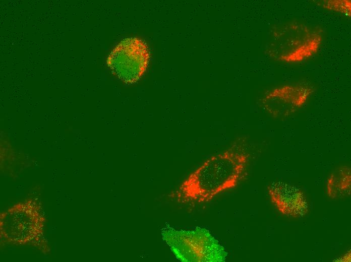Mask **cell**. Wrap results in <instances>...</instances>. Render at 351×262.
<instances>
[{"instance_id": "6da1fadb", "label": "cell", "mask_w": 351, "mask_h": 262, "mask_svg": "<svg viewBox=\"0 0 351 262\" xmlns=\"http://www.w3.org/2000/svg\"><path fill=\"white\" fill-rule=\"evenodd\" d=\"M249 159L246 138L238 137L227 149L209 157L192 172L174 196L183 203L208 202L237 186Z\"/></svg>"}, {"instance_id": "7a4b0ae2", "label": "cell", "mask_w": 351, "mask_h": 262, "mask_svg": "<svg viewBox=\"0 0 351 262\" xmlns=\"http://www.w3.org/2000/svg\"><path fill=\"white\" fill-rule=\"evenodd\" d=\"M45 222L35 200L18 202L0 214L1 243L31 246L47 254L50 249L44 235Z\"/></svg>"}, {"instance_id": "3957f363", "label": "cell", "mask_w": 351, "mask_h": 262, "mask_svg": "<svg viewBox=\"0 0 351 262\" xmlns=\"http://www.w3.org/2000/svg\"><path fill=\"white\" fill-rule=\"evenodd\" d=\"M322 42L320 31L304 23L292 21L273 30L267 51L277 61L296 63L317 53Z\"/></svg>"}, {"instance_id": "277c9868", "label": "cell", "mask_w": 351, "mask_h": 262, "mask_svg": "<svg viewBox=\"0 0 351 262\" xmlns=\"http://www.w3.org/2000/svg\"><path fill=\"white\" fill-rule=\"evenodd\" d=\"M162 236L176 257L182 261L221 262L227 256L224 247L204 228L168 229L162 233Z\"/></svg>"}, {"instance_id": "5b68a950", "label": "cell", "mask_w": 351, "mask_h": 262, "mask_svg": "<svg viewBox=\"0 0 351 262\" xmlns=\"http://www.w3.org/2000/svg\"><path fill=\"white\" fill-rule=\"evenodd\" d=\"M149 59L147 46L141 39L129 38L122 41L111 53L107 63L123 82H137L145 72Z\"/></svg>"}, {"instance_id": "8992f818", "label": "cell", "mask_w": 351, "mask_h": 262, "mask_svg": "<svg viewBox=\"0 0 351 262\" xmlns=\"http://www.w3.org/2000/svg\"><path fill=\"white\" fill-rule=\"evenodd\" d=\"M313 92V87L308 84L284 85L267 92L261 103L273 117H286L301 108Z\"/></svg>"}, {"instance_id": "52a82bcc", "label": "cell", "mask_w": 351, "mask_h": 262, "mask_svg": "<svg viewBox=\"0 0 351 262\" xmlns=\"http://www.w3.org/2000/svg\"><path fill=\"white\" fill-rule=\"evenodd\" d=\"M270 200L282 215L291 218H299L308 212L309 204L304 192L290 184L277 181L267 186Z\"/></svg>"}, {"instance_id": "ba28073f", "label": "cell", "mask_w": 351, "mask_h": 262, "mask_svg": "<svg viewBox=\"0 0 351 262\" xmlns=\"http://www.w3.org/2000/svg\"><path fill=\"white\" fill-rule=\"evenodd\" d=\"M326 190L328 196L332 200L349 196L351 191L350 168L342 166L334 170L327 178Z\"/></svg>"}, {"instance_id": "9c48e42d", "label": "cell", "mask_w": 351, "mask_h": 262, "mask_svg": "<svg viewBox=\"0 0 351 262\" xmlns=\"http://www.w3.org/2000/svg\"><path fill=\"white\" fill-rule=\"evenodd\" d=\"M317 4L324 9L350 17V0H324L318 2Z\"/></svg>"}]
</instances>
